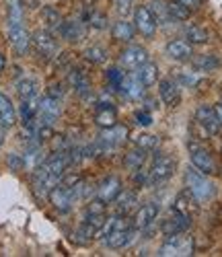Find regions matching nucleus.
Listing matches in <instances>:
<instances>
[{"mask_svg": "<svg viewBox=\"0 0 222 257\" xmlns=\"http://www.w3.org/2000/svg\"><path fill=\"white\" fill-rule=\"evenodd\" d=\"M122 191V179L116 175L105 177L99 185H97V200H101L103 204H111Z\"/></svg>", "mask_w": 222, "mask_h": 257, "instance_id": "12", "label": "nucleus"}, {"mask_svg": "<svg viewBox=\"0 0 222 257\" xmlns=\"http://www.w3.org/2000/svg\"><path fill=\"white\" fill-rule=\"evenodd\" d=\"M134 23H136L138 33L144 35V37H152L154 33H157V27H159L157 19L152 17V13L148 11V7H138L134 11Z\"/></svg>", "mask_w": 222, "mask_h": 257, "instance_id": "10", "label": "nucleus"}, {"mask_svg": "<svg viewBox=\"0 0 222 257\" xmlns=\"http://www.w3.org/2000/svg\"><path fill=\"white\" fill-rule=\"evenodd\" d=\"M146 62H148V52L142 46H130L120 56V64L128 70H138Z\"/></svg>", "mask_w": 222, "mask_h": 257, "instance_id": "8", "label": "nucleus"}, {"mask_svg": "<svg viewBox=\"0 0 222 257\" xmlns=\"http://www.w3.org/2000/svg\"><path fill=\"white\" fill-rule=\"evenodd\" d=\"M62 107H60V99L46 95L43 99H39V107H37V121L46 123V125H54V121L60 117Z\"/></svg>", "mask_w": 222, "mask_h": 257, "instance_id": "4", "label": "nucleus"}, {"mask_svg": "<svg viewBox=\"0 0 222 257\" xmlns=\"http://www.w3.org/2000/svg\"><path fill=\"white\" fill-rule=\"evenodd\" d=\"M218 66H220V60L216 56H212V54H208V56L202 54V56H195L193 58V68L199 70V72H212Z\"/></svg>", "mask_w": 222, "mask_h": 257, "instance_id": "27", "label": "nucleus"}, {"mask_svg": "<svg viewBox=\"0 0 222 257\" xmlns=\"http://www.w3.org/2000/svg\"><path fill=\"white\" fill-rule=\"evenodd\" d=\"M124 70L122 68H118V66H114V68H109L107 70V80H109V87L111 89H118L120 87V82L124 80Z\"/></svg>", "mask_w": 222, "mask_h": 257, "instance_id": "38", "label": "nucleus"}, {"mask_svg": "<svg viewBox=\"0 0 222 257\" xmlns=\"http://www.w3.org/2000/svg\"><path fill=\"white\" fill-rule=\"evenodd\" d=\"M185 37L189 39V44H206L210 33L204 27H199V25H189L185 29Z\"/></svg>", "mask_w": 222, "mask_h": 257, "instance_id": "31", "label": "nucleus"}, {"mask_svg": "<svg viewBox=\"0 0 222 257\" xmlns=\"http://www.w3.org/2000/svg\"><path fill=\"white\" fill-rule=\"evenodd\" d=\"M62 93H64V91H62L60 84H56V82H54V84H50V91H48V95H50V97L60 99V97H62Z\"/></svg>", "mask_w": 222, "mask_h": 257, "instance_id": "43", "label": "nucleus"}, {"mask_svg": "<svg viewBox=\"0 0 222 257\" xmlns=\"http://www.w3.org/2000/svg\"><path fill=\"white\" fill-rule=\"evenodd\" d=\"M159 210H161V206H159L157 202H148V204L140 206V208L136 210V214H134V220H132V226H134L136 230H144V228H148L154 220H157Z\"/></svg>", "mask_w": 222, "mask_h": 257, "instance_id": "9", "label": "nucleus"}, {"mask_svg": "<svg viewBox=\"0 0 222 257\" xmlns=\"http://www.w3.org/2000/svg\"><path fill=\"white\" fill-rule=\"evenodd\" d=\"M136 121H138L140 125H150V123H152V115H150L146 109H140V111H136Z\"/></svg>", "mask_w": 222, "mask_h": 257, "instance_id": "42", "label": "nucleus"}, {"mask_svg": "<svg viewBox=\"0 0 222 257\" xmlns=\"http://www.w3.org/2000/svg\"><path fill=\"white\" fill-rule=\"evenodd\" d=\"M191 253H193V241H191V237H185L183 232L169 234V239L165 241V245L159 249V255H163V257H169V255L187 257Z\"/></svg>", "mask_w": 222, "mask_h": 257, "instance_id": "2", "label": "nucleus"}, {"mask_svg": "<svg viewBox=\"0 0 222 257\" xmlns=\"http://www.w3.org/2000/svg\"><path fill=\"white\" fill-rule=\"evenodd\" d=\"M41 17H43V23H46L48 27H52V29H60V25H62V15H60L54 7H43Z\"/></svg>", "mask_w": 222, "mask_h": 257, "instance_id": "33", "label": "nucleus"}, {"mask_svg": "<svg viewBox=\"0 0 222 257\" xmlns=\"http://www.w3.org/2000/svg\"><path fill=\"white\" fill-rule=\"evenodd\" d=\"M179 80H181L183 84H189V87L197 84V76H193V74H181V76H179Z\"/></svg>", "mask_w": 222, "mask_h": 257, "instance_id": "44", "label": "nucleus"}, {"mask_svg": "<svg viewBox=\"0 0 222 257\" xmlns=\"http://www.w3.org/2000/svg\"><path fill=\"white\" fill-rule=\"evenodd\" d=\"M185 185L189 189V194L199 202V204H204L208 200L214 198V183L202 173V171H197L195 167L187 169L185 171Z\"/></svg>", "mask_w": 222, "mask_h": 257, "instance_id": "1", "label": "nucleus"}, {"mask_svg": "<svg viewBox=\"0 0 222 257\" xmlns=\"http://www.w3.org/2000/svg\"><path fill=\"white\" fill-rule=\"evenodd\" d=\"M84 60H88L91 64H103L107 60V52L99 46H91L84 50Z\"/></svg>", "mask_w": 222, "mask_h": 257, "instance_id": "36", "label": "nucleus"}, {"mask_svg": "<svg viewBox=\"0 0 222 257\" xmlns=\"http://www.w3.org/2000/svg\"><path fill=\"white\" fill-rule=\"evenodd\" d=\"M177 169V161L173 157H167V155H159L154 157L152 165H150V171H148V183H161V181H167Z\"/></svg>", "mask_w": 222, "mask_h": 257, "instance_id": "3", "label": "nucleus"}, {"mask_svg": "<svg viewBox=\"0 0 222 257\" xmlns=\"http://www.w3.org/2000/svg\"><path fill=\"white\" fill-rule=\"evenodd\" d=\"M214 111H216V115H218V121H220V125H222V101L214 105Z\"/></svg>", "mask_w": 222, "mask_h": 257, "instance_id": "46", "label": "nucleus"}, {"mask_svg": "<svg viewBox=\"0 0 222 257\" xmlns=\"http://www.w3.org/2000/svg\"><path fill=\"white\" fill-rule=\"evenodd\" d=\"M181 5H185L187 9H191V11H195V9H199L202 7V0H179Z\"/></svg>", "mask_w": 222, "mask_h": 257, "instance_id": "45", "label": "nucleus"}, {"mask_svg": "<svg viewBox=\"0 0 222 257\" xmlns=\"http://www.w3.org/2000/svg\"><path fill=\"white\" fill-rule=\"evenodd\" d=\"M17 123V113H15V107L11 103V99L0 93V125L3 127H13Z\"/></svg>", "mask_w": 222, "mask_h": 257, "instance_id": "23", "label": "nucleus"}, {"mask_svg": "<svg viewBox=\"0 0 222 257\" xmlns=\"http://www.w3.org/2000/svg\"><path fill=\"white\" fill-rule=\"evenodd\" d=\"M58 31L66 41H70V44H78V41H82L86 35V29L80 21H62Z\"/></svg>", "mask_w": 222, "mask_h": 257, "instance_id": "19", "label": "nucleus"}, {"mask_svg": "<svg viewBox=\"0 0 222 257\" xmlns=\"http://www.w3.org/2000/svg\"><path fill=\"white\" fill-rule=\"evenodd\" d=\"M159 95H161L163 103L169 105V107H177V105H179V101H181L179 84H177L175 80H171V78H163L159 82Z\"/></svg>", "mask_w": 222, "mask_h": 257, "instance_id": "18", "label": "nucleus"}, {"mask_svg": "<svg viewBox=\"0 0 222 257\" xmlns=\"http://www.w3.org/2000/svg\"><path fill=\"white\" fill-rule=\"evenodd\" d=\"M105 212V204L101 200H93L86 206V214H103Z\"/></svg>", "mask_w": 222, "mask_h": 257, "instance_id": "41", "label": "nucleus"}, {"mask_svg": "<svg viewBox=\"0 0 222 257\" xmlns=\"http://www.w3.org/2000/svg\"><path fill=\"white\" fill-rule=\"evenodd\" d=\"M95 123L99 127H111L114 123H118V109L114 107L109 99H101L97 105V111H95Z\"/></svg>", "mask_w": 222, "mask_h": 257, "instance_id": "17", "label": "nucleus"}, {"mask_svg": "<svg viewBox=\"0 0 222 257\" xmlns=\"http://www.w3.org/2000/svg\"><path fill=\"white\" fill-rule=\"evenodd\" d=\"M144 84L138 80V76H124V80L120 82V87H118V91L122 93V97L124 99H128V101H140L142 97H144Z\"/></svg>", "mask_w": 222, "mask_h": 257, "instance_id": "15", "label": "nucleus"}, {"mask_svg": "<svg viewBox=\"0 0 222 257\" xmlns=\"http://www.w3.org/2000/svg\"><path fill=\"white\" fill-rule=\"evenodd\" d=\"M199 202L189 194V189H185V191H181L179 196H177V200H175V210L177 212H181V214H187V216H191V214H195L197 212V206Z\"/></svg>", "mask_w": 222, "mask_h": 257, "instance_id": "24", "label": "nucleus"}, {"mask_svg": "<svg viewBox=\"0 0 222 257\" xmlns=\"http://www.w3.org/2000/svg\"><path fill=\"white\" fill-rule=\"evenodd\" d=\"M189 226H191V216H187V214H181V212L173 210L171 216L163 220V224H161V232L169 237V234L185 232Z\"/></svg>", "mask_w": 222, "mask_h": 257, "instance_id": "11", "label": "nucleus"}, {"mask_svg": "<svg viewBox=\"0 0 222 257\" xmlns=\"http://www.w3.org/2000/svg\"><path fill=\"white\" fill-rule=\"evenodd\" d=\"M191 165H193L197 171H202L204 175L216 173V163H214L212 155L206 151V148L191 146Z\"/></svg>", "mask_w": 222, "mask_h": 257, "instance_id": "14", "label": "nucleus"}, {"mask_svg": "<svg viewBox=\"0 0 222 257\" xmlns=\"http://www.w3.org/2000/svg\"><path fill=\"white\" fill-rule=\"evenodd\" d=\"M17 93H19L21 101H23V99H29V97H35V95H37V82L31 80V78L19 80V84H17Z\"/></svg>", "mask_w": 222, "mask_h": 257, "instance_id": "32", "label": "nucleus"}, {"mask_svg": "<svg viewBox=\"0 0 222 257\" xmlns=\"http://www.w3.org/2000/svg\"><path fill=\"white\" fill-rule=\"evenodd\" d=\"M165 54L173 60H179V62H185L193 56V50H191V44L189 41H183V39H173L165 46Z\"/></svg>", "mask_w": 222, "mask_h": 257, "instance_id": "20", "label": "nucleus"}, {"mask_svg": "<svg viewBox=\"0 0 222 257\" xmlns=\"http://www.w3.org/2000/svg\"><path fill=\"white\" fill-rule=\"evenodd\" d=\"M0 146H3V136H0Z\"/></svg>", "mask_w": 222, "mask_h": 257, "instance_id": "49", "label": "nucleus"}, {"mask_svg": "<svg viewBox=\"0 0 222 257\" xmlns=\"http://www.w3.org/2000/svg\"><path fill=\"white\" fill-rule=\"evenodd\" d=\"M136 76H138V80L144 84V87H152V84H157V80H159V66L157 64H152V62H146L138 68Z\"/></svg>", "mask_w": 222, "mask_h": 257, "instance_id": "25", "label": "nucleus"}, {"mask_svg": "<svg viewBox=\"0 0 222 257\" xmlns=\"http://www.w3.org/2000/svg\"><path fill=\"white\" fill-rule=\"evenodd\" d=\"M148 11L152 13V17H154V19H157V23H163V21L171 19V17H169V13H167V5H165V3H161V0H152V3L148 5Z\"/></svg>", "mask_w": 222, "mask_h": 257, "instance_id": "35", "label": "nucleus"}, {"mask_svg": "<svg viewBox=\"0 0 222 257\" xmlns=\"http://www.w3.org/2000/svg\"><path fill=\"white\" fill-rule=\"evenodd\" d=\"M7 163H9V167H11L13 171H21V169H25V157H23V155L11 153V155H9V159H7Z\"/></svg>", "mask_w": 222, "mask_h": 257, "instance_id": "39", "label": "nucleus"}, {"mask_svg": "<svg viewBox=\"0 0 222 257\" xmlns=\"http://www.w3.org/2000/svg\"><path fill=\"white\" fill-rule=\"evenodd\" d=\"M84 3H86V5H95V3H97V0H84Z\"/></svg>", "mask_w": 222, "mask_h": 257, "instance_id": "48", "label": "nucleus"}, {"mask_svg": "<svg viewBox=\"0 0 222 257\" xmlns=\"http://www.w3.org/2000/svg\"><path fill=\"white\" fill-rule=\"evenodd\" d=\"M68 82L74 87V91L80 95V97H88L91 95V78H88L82 70H72L70 74H68Z\"/></svg>", "mask_w": 222, "mask_h": 257, "instance_id": "22", "label": "nucleus"}, {"mask_svg": "<svg viewBox=\"0 0 222 257\" xmlns=\"http://www.w3.org/2000/svg\"><path fill=\"white\" fill-rule=\"evenodd\" d=\"M161 144V138L159 136H152V134H140L136 136V146L142 148V151H154V148H159Z\"/></svg>", "mask_w": 222, "mask_h": 257, "instance_id": "34", "label": "nucleus"}, {"mask_svg": "<svg viewBox=\"0 0 222 257\" xmlns=\"http://www.w3.org/2000/svg\"><path fill=\"white\" fill-rule=\"evenodd\" d=\"M9 39H11V46L19 56H25L31 48V35L27 33V29L23 25L19 27H9Z\"/></svg>", "mask_w": 222, "mask_h": 257, "instance_id": "16", "label": "nucleus"}, {"mask_svg": "<svg viewBox=\"0 0 222 257\" xmlns=\"http://www.w3.org/2000/svg\"><path fill=\"white\" fill-rule=\"evenodd\" d=\"M23 25V3L21 0H9V27Z\"/></svg>", "mask_w": 222, "mask_h": 257, "instance_id": "30", "label": "nucleus"}, {"mask_svg": "<svg viewBox=\"0 0 222 257\" xmlns=\"http://www.w3.org/2000/svg\"><path fill=\"white\" fill-rule=\"evenodd\" d=\"M134 7V0H116V13L120 17H128Z\"/></svg>", "mask_w": 222, "mask_h": 257, "instance_id": "40", "label": "nucleus"}, {"mask_svg": "<svg viewBox=\"0 0 222 257\" xmlns=\"http://www.w3.org/2000/svg\"><path fill=\"white\" fill-rule=\"evenodd\" d=\"M144 161H146V151H142V148H134V151H130L128 155H126V159H124V165H126V169H130V171H136V169H140L142 165H144Z\"/></svg>", "mask_w": 222, "mask_h": 257, "instance_id": "29", "label": "nucleus"}, {"mask_svg": "<svg viewBox=\"0 0 222 257\" xmlns=\"http://www.w3.org/2000/svg\"><path fill=\"white\" fill-rule=\"evenodd\" d=\"M50 202H52V206L60 212V214H66V212H70L72 210V204H74V194H72V187H64V185H56V187H52V191H50Z\"/></svg>", "mask_w": 222, "mask_h": 257, "instance_id": "6", "label": "nucleus"}, {"mask_svg": "<svg viewBox=\"0 0 222 257\" xmlns=\"http://www.w3.org/2000/svg\"><path fill=\"white\" fill-rule=\"evenodd\" d=\"M134 234H136V228L134 226H126V228H116L111 230L109 234H105V245L109 249H124L128 247L132 241H134Z\"/></svg>", "mask_w": 222, "mask_h": 257, "instance_id": "13", "label": "nucleus"}, {"mask_svg": "<svg viewBox=\"0 0 222 257\" xmlns=\"http://www.w3.org/2000/svg\"><path fill=\"white\" fill-rule=\"evenodd\" d=\"M86 23L91 25L93 29H105V27H107V17H105L103 13L93 11L91 15H86Z\"/></svg>", "mask_w": 222, "mask_h": 257, "instance_id": "37", "label": "nucleus"}, {"mask_svg": "<svg viewBox=\"0 0 222 257\" xmlns=\"http://www.w3.org/2000/svg\"><path fill=\"white\" fill-rule=\"evenodd\" d=\"M31 44H33L35 52H37L41 58H48V60L54 58L56 52H58V44H56L54 35H52L50 31H46V29L35 31V33L31 35Z\"/></svg>", "mask_w": 222, "mask_h": 257, "instance_id": "5", "label": "nucleus"}, {"mask_svg": "<svg viewBox=\"0 0 222 257\" xmlns=\"http://www.w3.org/2000/svg\"><path fill=\"white\" fill-rule=\"evenodd\" d=\"M167 13H169V17L175 19V21H187L193 11L187 9L185 5H181L179 0H169V3H167Z\"/></svg>", "mask_w": 222, "mask_h": 257, "instance_id": "28", "label": "nucleus"}, {"mask_svg": "<svg viewBox=\"0 0 222 257\" xmlns=\"http://www.w3.org/2000/svg\"><path fill=\"white\" fill-rule=\"evenodd\" d=\"M114 202H116V214H120V216H128V214L138 206V196L134 194V191H120V196Z\"/></svg>", "mask_w": 222, "mask_h": 257, "instance_id": "21", "label": "nucleus"}, {"mask_svg": "<svg viewBox=\"0 0 222 257\" xmlns=\"http://www.w3.org/2000/svg\"><path fill=\"white\" fill-rule=\"evenodd\" d=\"M195 121L204 127V132L216 136L220 132V121H218V115L214 111V105H199L195 109Z\"/></svg>", "mask_w": 222, "mask_h": 257, "instance_id": "7", "label": "nucleus"}, {"mask_svg": "<svg viewBox=\"0 0 222 257\" xmlns=\"http://www.w3.org/2000/svg\"><path fill=\"white\" fill-rule=\"evenodd\" d=\"M111 37L116 41H132V37H134V25L124 19L118 21V23H114V27H111Z\"/></svg>", "mask_w": 222, "mask_h": 257, "instance_id": "26", "label": "nucleus"}, {"mask_svg": "<svg viewBox=\"0 0 222 257\" xmlns=\"http://www.w3.org/2000/svg\"><path fill=\"white\" fill-rule=\"evenodd\" d=\"M5 66H7V58H5V54L0 52V72L5 70Z\"/></svg>", "mask_w": 222, "mask_h": 257, "instance_id": "47", "label": "nucleus"}]
</instances>
